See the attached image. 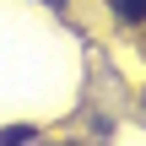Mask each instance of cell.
Segmentation results:
<instances>
[{"label":"cell","mask_w":146,"mask_h":146,"mask_svg":"<svg viewBox=\"0 0 146 146\" xmlns=\"http://www.w3.org/2000/svg\"><path fill=\"white\" fill-rule=\"evenodd\" d=\"M49 5H65V0H49Z\"/></svg>","instance_id":"3957f363"},{"label":"cell","mask_w":146,"mask_h":146,"mask_svg":"<svg viewBox=\"0 0 146 146\" xmlns=\"http://www.w3.org/2000/svg\"><path fill=\"white\" fill-rule=\"evenodd\" d=\"M108 5H114L119 22H141V16H146V0H108Z\"/></svg>","instance_id":"7a4b0ae2"},{"label":"cell","mask_w":146,"mask_h":146,"mask_svg":"<svg viewBox=\"0 0 146 146\" xmlns=\"http://www.w3.org/2000/svg\"><path fill=\"white\" fill-rule=\"evenodd\" d=\"M38 141V125H11V130H0V146H33Z\"/></svg>","instance_id":"6da1fadb"}]
</instances>
